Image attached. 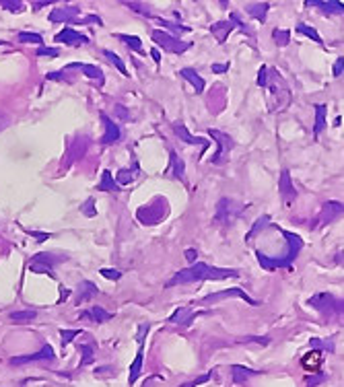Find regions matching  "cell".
<instances>
[{"label":"cell","instance_id":"9f6ffc18","mask_svg":"<svg viewBox=\"0 0 344 387\" xmlns=\"http://www.w3.org/2000/svg\"><path fill=\"white\" fill-rule=\"evenodd\" d=\"M266 72H268V68L260 66V72H258V84L260 87H266Z\"/></svg>","mask_w":344,"mask_h":387},{"label":"cell","instance_id":"7402d4cb","mask_svg":"<svg viewBox=\"0 0 344 387\" xmlns=\"http://www.w3.org/2000/svg\"><path fill=\"white\" fill-rule=\"evenodd\" d=\"M305 6H320L324 13H334V15H342L344 11V4L342 2H332V0H305Z\"/></svg>","mask_w":344,"mask_h":387},{"label":"cell","instance_id":"44dd1931","mask_svg":"<svg viewBox=\"0 0 344 387\" xmlns=\"http://www.w3.org/2000/svg\"><path fill=\"white\" fill-rule=\"evenodd\" d=\"M231 31H233V23H231V21H219V23L210 25V33L217 37L219 44H225Z\"/></svg>","mask_w":344,"mask_h":387},{"label":"cell","instance_id":"816d5d0a","mask_svg":"<svg viewBox=\"0 0 344 387\" xmlns=\"http://www.w3.org/2000/svg\"><path fill=\"white\" fill-rule=\"evenodd\" d=\"M210 379H212V373H206V375H200V377H196L194 381H190V383H184V385H179V387H196V385H202V383L210 381Z\"/></svg>","mask_w":344,"mask_h":387},{"label":"cell","instance_id":"83f0119b","mask_svg":"<svg viewBox=\"0 0 344 387\" xmlns=\"http://www.w3.org/2000/svg\"><path fill=\"white\" fill-rule=\"evenodd\" d=\"M31 260H35V262H39V264H46V266H50V268L54 270L56 264L66 262L68 257H66V255H56V253H35V255L31 257Z\"/></svg>","mask_w":344,"mask_h":387},{"label":"cell","instance_id":"6125c7cd","mask_svg":"<svg viewBox=\"0 0 344 387\" xmlns=\"http://www.w3.org/2000/svg\"><path fill=\"white\" fill-rule=\"evenodd\" d=\"M196 255H198V253H196V249H186V260L190 262V264L196 260Z\"/></svg>","mask_w":344,"mask_h":387},{"label":"cell","instance_id":"5bb4252c","mask_svg":"<svg viewBox=\"0 0 344 387\" xmlns=\"http://www.w3.org/2000/svg\"><path fill=\"white\" fill-rule=\"evenodd\" d=\"M56 41H60V44H66V46H83L87 44V35H83V33L74 31L72 27H64L60 33H56Z\"/></svg>","mask_w":344,"mask_h":387},{"label":"cell","instance_id":"74e56055","mask_svg":"<svg viewBox=\"0 0 344 387\" xmlns=\"http://www.w3.org/2000/svg\"><path fill=\"white\" fill-rule=\"evenodd\" d=\"M159 25L163 27H167L169 31H175V35H182V33H188L190 27H186V25H179V23H173V21H165V19H157Z\"/></svg>","mask_w":344,"mask_h":387},{"label":"cell","instance_id":"277c9868","mask_svg":"<svg viewBox=\"0 0 344 387\" xmlns=\"http://www.w3.org/2000/svg\"><path fill=\"white\" fill-rule=\"evenodd\" d=\"M245 206L241 202L233 200V198H221L217 202V214H214V220L221 222V225H231L235 222L239 217L243 214Z\"/></svg>","mask_w":344,"mask_h":387},{"label":"cell","instance_id":"11a10c76","mask_svg":"<svg viewBox=\"0 0 344 387\" xmlns=\"http://www.w3.org/2000/svg\"><path fill=\"white\" fill-rule=\"evenodd\" d=\"M114 114L120 119H130V114H128V109H124V105H114Z\"/></svg>","mask_w":344,"mask_h":387},{"label":"cell","instance_id":"ab89813d","mask_svg":"<svg viewBox=\"0 0 344 387\" xmlns=\"http://www.w3.org/2000/svg\"><path fill=\"white\" fill-rule=\"evenodd\" d=\"M268 222H270V217H268V214H264V217L258 219V220H256V225L252 227V231H249V233L245 235V241H249V239H252V237L258 233V231H262L264 227H268Z\"/></svg>","mask_w":344,"mask_h":387},{"label":"cell","instance_id":"9c48e42d","mask_svg":"<svg viewBox=\"0 0 344 387\" xmlns=\"http://www.w3.org/2000/svg\"><path fill=\"white\" fill-rule=\"evenodd\" d=\"M233 297H237V299H241V301H245L247 305H260L258 301H254L249 295H245L243 292V288H227V290H219V292H212V295H206L204 299H202V303L204 305H208V303H214V301H221V299H233Z\"/></svg>","mask_w":344,"mask_h":387},{"label":"cell","instance_id":"7dc6e473","mask_svg":"<svg viewBox=\"0 0 344 387\" xmlns=\"http://www.w3.org/2000/svg\"><path fill=\"white\" fill-rule=\"evenodd\" d=\"M126 6H128V8H132L134 13H140V15H144V17H151V8H149V4H140V2H126Z\"/></svg>","mask_w":344,"mask_h":387},{"label":"cell","instance_id":"1f68e13d","mask_svg":"<svg viewBox=\"0 0 344 387\" xmlns=\"http://www.w3.org/2000/svg\"><path fill=\"white\" fill-rule=\"evenodd\" d=\"M8 317H11L13 323H29V321H33L37 317V311H35V309H23V311L11 313Z\"/></svg>","mask_w":344,"mask_h":387},{"label":"cell","instance_id":"ac0fdd59","mask_svg":"<svg viewBox=\"0 0 344 387\" xmlns=\"http://www.w3.org/2000/svg\"><path fill=\"white\" fill-rule=\"evenodd\" d=\"M66 68H68V70H70V68H76V70L85 72V76H89V79H95L99 84H103V81H105V76H103V70H101L99 66L83 64V62H74V64H68Z\"/></svg>","mask_w":344,"mask_h":387},{"label":"cell","instance_id":"4dcf8cb0","mask_svg":"<svg viewBox=\"0 0 344 387\" xmlns=\"http://www.w3.org/2000/svg\"><path fill=\"white\" fill-rule=\"evenodd\" d=\"M171 171H173V175H175L177 179L186 182V165H184V159L179 157L175 151H171Z\"/></svg>","mask_w":344,"mask_h":387},{"label":"cell","instance_id":"836d02e7","mask_svg":"<svg viewBox=\"0 0 344 387\" xmlns=\"http://www.w3.org/2000/svg\"><path fill=\"white\" fill-rule=\"evenodd\" d=\"M17 41H21V44H37V46H41V44H44V37H41L39 33L21 31L19 35H17Z\"/></svg>","mask_w":344,"mask_h":387},{"label":"cell","instance_id":"603a6c76","mask_svg":"<svg viewBox=\"0 0 344 387\" xmlns=\"http://www.w3.org/2000/svg\"><path fill=\"white\" fill-rule=\"evenodd\" d=\"M268 11H270V4L268 2H252V4L245 6V13L249 17H254V19H258L260 23L266 21V15H268Z\"/></svg>","mask_w":344,"mask_h":387},{"label":"cell","instance_id":"f907efd6","mask_svg":"<svg viewBox=\"0 0 344 387\" xmlns=\"http://www.w3.org/2000/svg\"><path fill=\"white\" fill-rule=\"evenodd\" d=\"M229 21H231V23H233V27H239V29H241V31L245 33V35H249V33H252V31H249V29H247V25H245V23H243L241 19H239V17H237L235 13H231V17H229Z\"/></svg>","mask_w":344,"mask_h":387},{"label":"cell","instance_id":"ee69618b","mask_svg":"<svg viewBox=\"0 0 344 387\" xmlns=\"http://www.w3.org/2000/svg\"><path fill=\"white\" fill-rule=\"evenodd\" d=\"M0 6L6 8V11H11V13L23 11V2H19V0H0Z\"/></svg>","mask_w":344,"mask_h":387},{"label":"cell","instance_id":"52a82bcc","mask_svg":"<svg viewBox=\"0 0 344 387\" xmlns=\"http://www.w3.org/2000/svg\"><path fill=\"white\" fill-rule=\"evenodd\" d=\"M208 136L210 138H214V142H217V152H214V157L210 159V163H214V165H223V163L227 161L229 152L233 151L235 142L231 140V136L225 134V132H219V130H208Z\"/></svg>","mask_w":344,"mask_h":387},{"label":"cell","instance_id":"d6986e66","mask_svg":"<svg viewBox=\"0 0 344 387\" xmlns=\"http://www.w3.org/2000/svg\"><path fill=\"white\" fill-rule=\"evenodd\" d=\"M198 315H200V313H198V311H192L190 307H179L177 311L169 317V321H171V323H179V325H184V328H186V325H190Z\"/></svg>","mask_w":344,"mask_h":387},{"label":"cell","instance_id":"f546056e","mask_svg":"<svg viewBox=\"0 0 344 387\" xmlns=\"http://www.w3.org/2000/svg\"><path fill=\"white\" fill-rule=\"evenodd\" d=\"M315 124H313V134L320 136L324 126H326V114H328V109H326V105H322V103H315Z\"/></svg>","mask_w":344,"mask_h":387},{"label":"cell","instance_id":"be15d7a7","mask_svg":"<svg viewBox=\"0 0 344 387\" xmlns=\"http://www.w3.org/2000/svg\"><path fill=\"white\" fill-rule=\"evenodd\" d=\"M83 23H95V25H101V19L99 17H95V15H89V17H85V21Z\"/></svg>","mask_w":344,"mask_h":387},{"label":"cell","instance_id":"484cf974","mask_svg":"<svg viewBox=\"0 0 344 387\" xmlns=\"http://www.w3.org/2000/svg\"><path fill=\"white\" fill-rule=\"evenodd\" d=\"M138 175V163H132V169H120L118 175H116V184L118 185H128L134 182V177Z\"/></svg>","mask_w":344,"mask_h":387},{"label":"cell","instance_id":"cb8c5ba5","mask_svg":"<svg viewBox=\"0 0 344 387\" xmlns=\"http://www.w3.org/2000/svg\"><path fill=\"white\" fill-rule=\"evenodd\" d=\"M179 74H182L184 79L194 87V93H202V91H204L206 83H204L202 76H198V72H196V70H192V68H182V72H179Z\"/></svg>","mask_w":344,"mask_h":387},{"label":"cell","instance_id":"7a4b0ae2","mask_svg":"<svg viewBox=\"0 0 344 387\" xmlns=\"http://www.w3.org/2000/svg\"><path fill=\"white\" fill-rule=\"evenodd\" d=\"M282 237L287 239V253L280 255V257H270L266 255L264 252H256V257H258V264L262 266L264 270H278V268H291L293 262L297 260L299 252L303 249V239H301L297 233H291V231H285L280 229Z\"/></svg>","mask_w":344,"mask_h":387},{"label":"cell","instance_id":"e575fe53","mask_svg":"<svg viewBox=\"0 0 344 387\" xmlns=\"http://www.w3.org/2000/svg\"><path fill=\"white\" fill-rule=\"evenodd\" d=\"M297 33H301V35H307L309 39H313V41H317V44H322V37H320V33H317L313 27H309V25H305V23H297Z\"/></svg>","mask_w":344,"mask_h":387},{"label":"cell","instance_id":"6da1fadb","mask_svg":"<svg viewBox=\"0 0 344 387\" xmlns=\"http://www.w3.org/2000/svg\"><path fill=\"white\" fill-rule=\"evenodd\" d=\"M237 276L239 272L233 268H217V266L198 262L190 266V268L175 272L173 278H169L165 286L171 288L175 285H190V282H198V280H225V278H237Z\"/></svg>","mask_w":344,"mask_h":387},{"label":"cell","instance_id":"d4e9b609","mask_svg":"<svg viewBox=\"0 0 344 387\" xmlns=\"http://www.w3.org/2000/svg\"><path fill=\"white\" fill-rule=\"evenodd\" d=\"M142 360H144V344H140V346H138L136 358H134V363L130 367V385H134L136 381H138V377L142 373Z\"/></svg>","mask_w":344,"mask_h":387},{"label":"cell","instance_id":"bcb514c9","mask_svg":"<svg viewBox=\"0 0 344 387\" xmlns=\"http://www.w3.org/2000/svg\"><path fill=\"white\" fill-rule=\"evenodd\" d=\"M326 381V375L324 373H317V375H307L305 377V387H317L320 383Z\"/></svg>","mask_w":344,"mask_h":387},{"label":"cell","instance_id":"f6af8a7d","mask_svg":"<svg viewBox=\"0 0 344 387\" xmlns=\"http://www.w3.org/2000/svg\"><path fill=\"white\" fill-rule=\"evenodd\" d=\"M29 270L35 272V274H50V276H52V268H50V266L39 264V262H35V260L29 262Z\"/></svg>","mask_w":344,"mask_h":387},{"label":"cell","instance_id":"f35d334b","mask_svg":"<svg viewBox=\"0 0 344 387\" xmlns=\"http://www.w3.org/2000/svg\"><path fill=\"white\" fill-rule=\"evenodd\" d=\"M272 39L276 41V46L285 48L289 41H291V31H287V29H274L272 31Z\"/></svg>","mask_w":344,"mask_h":387},{"label":"cell","instance_id":"91938a15","mask_svg":"<svg viewBox=\"0 0 344 387\" xmlns=\"http://www.w3.org/2000/svg\"><path fill=\"white\" fill-rule=\"evenodd\" d=\"M54 2V0H35V2H33L31 6H33V11H39L41 6H48V4H52Z\"/></svg>","mask_w":344,"mask_h":387},{"label":"cell","instance_id":"d6a6232c","mask_svg":"<svg viewBox=\"0 0 344 387\" xmlns=\"http://www.w3.org/2000/svg\"><path fill=\"white\" fill-rule=\"evenodd\" d=\"M118 39H122L128 48L136 51V54H144V48H142V41H140V37H136V35H126V33H120V35H118Z\"/></svg>","mask_w":344,"mask_h":387},{"label":"cell","instance_id":"ffe728a7","mask_svg":"<svg viewBox=\"0 0 344 387\" xmlns=\"http://www.w3.org/2000/svg\"><path fill=\"white\" fill-rule=\"evenodd\" d=\"M262 371H254V369H247V367H243V365H233L231 367V375H233V381L235 383H247L252 377H258Z\"/></svg>","mask_w":344,"mask_h":387},{"label":"cell","instance_id":"2e32d148","mask_svg":"<svg viewBox=\"0 0 344 387\" xmlns=\"http://www.w3.org/2000/svg\"><path fill=\"white\" fill-rule=\"evenodd\" d=\"M101 119H103V126H105V134H103L101 138H99V142H101V144H116V142L120 140V136H122L118 124L111 122V119H109L105 114H101Z\"/></svg>","mask_w":344,"mask_h":387},{"label":"cell","instance_id":"681fc988","mask_svg":"<svg viewBox=\"0 0 344 387\" xmlns=\"http://www.w3.org/2000/svg\"><path fill=\"white\" fill-rule=\"evenodd\" d=\"M37 56H41V58H58L60 56V50L58 48H46V46H41L39 50H37Z\"/></svg>","mask_w":344,"mask_h":387},{"label":"cell","instance_id":"db71d44e","mask_svg":"<svg viewBox=\"0 0 344 387\" xmlns=\"http://www.w3.org/2000/svg\"><path fill=\"white\" fill-rule=\"evenodd\" d=\"M342 72H344V58L340 56L336 62H334V68H332V74L334 76H342Z\"/></svg>","mask_w":344,"mask_h":387},{"label":"cell","instance_id":"d590c367","mask_svg":"<svg viewBox=\"0 0 344 387\" xmlns=\"http://www.w3.org/2000/svg\"><path fill=\"white\" fill-rule=\"evenodd\" d=\"M81 352H83L81 367L93 365V360H95V348H93V346H89V344H83V346H81Z\"/></svg>","mask_w":344,"mask_h":387},{"label":"cell","instance_id":"f5cc1de1","mask_svg":"<svg viewBox=\"0 0 344 387\" xmlns=\"http://www.w3.org/2000/svg\"><path fill=\"white\" fill-rule=\"evenodd\" d=\"M241 342L243 344H262V346H268L270 344L268 338H258V336H245V338H241Z\"/></svg>","mask_w":344,"mask_h":387},{"label":"cell","instance_id":"ba28073f","mask_svg":"<svg viewBox=\"0 0 344 387\" xmlns=\"http://www.w3.org/2000/svg\"><path fill=\"white\" fill-rule=\"evenodd\" d=\"M342 212H344V204L342 202H336V200H330V202H326L324 206H322V212H320V217H317V227H326V225H332L336 219H340L342 217Z\"/></svg>","mask_w":344,"mask_h":387},{"label":"cell","instance_id":"8d00e7d4","mask_svg":"<svg viewBox=\"0 0 344 387\" xmlns=\"http://www.w3.org/2000/svg\"><path fill=\"white\" fill-rule=\"evenodd\" d=\"M103 56H105V58L109 60V62L114 64V66H116V68H118V70L122 72V74H128V70H126V64L122 62V58H120L118 54H114V51H109V50H103Z\"/></svg>","mask_w":344,"mask_h":387},{"label":"cell","instance_id":"9a60e30c","mask_svg":"<svg viewBox=\"0 0 344 387\" xmlns=\"http://www.w3.org/2000/svg\"><path fill=\"white\" fill-rule=\"evenodd\" d=\"M95 295H99V288H97L95 282L83 280V282H79V286H76L74 301H76V305H81V303H87V301H91Z\"/></svg>","mask_w":344,"mask_h":387},{"label":"cell","instance_id":"680465c9","mask_svg":"<svg viewBox=\"0 0 344 387\" xmlns=\"http://www.w3.org/2000/svg\"><path fill=\"white\" fill-rule=\"evenodd\" d=\"M8 124H11V118H8L6 114H2V111H0V132H2L4 128H8Z\"/></svg>","mask_w":344,"mask_h":387},{"label":"cell","instance_id":"4316f807","mask_svg":"<svg viewBox=\"0 0 344 387\" xmlns=\"http://www.w3.org/2000/svg\"><path fill=\"white\" fill-rule=\"evenodd\" d=\"M97 190H101V192H120V185L116 184V179H114V175H111L109 169H105L101 173V182L97 185Z\"/></svg>","mask_w":344,"mask_h":387},{"label":"cell","instance_id":"7bdbcfd3","mask_svg":"<svg viewBox=\"0 0 344 387\" xmlns=\"http://www.w3.org/2000/svg\"><path fill=\"white\" fill-rule=\"evenodd\" d=\"M81 330H60V338H62V344L66 346V344H70L76 336H81Z\"/></svg>","mask_w":344,"mask_h":387},{"label":"cell","instance_id":"4fadbf2b","mask_svg":"<svg viewBox=\"0 0 344 387\" xmlns=\"http://www.w3.org/2000/svg\"><path fill=\"white\" fill-rule=\"evenodd\" d=\"M87 149H89V138L87 136H79V138H74L72 140V144L68 146V152H66V163L64 165L66 167H70L74 161H79L81 157H85V152H87Z\"/></svg>","mask_w":344,"mask_h":387},{"label":"cell","instance_id":"3957f363","mask_svg":"<svg viewBox=\"0 0 344 387\" xmlns=\"http://www.w3.org/2000/svg\"><path fill=\"white\" fill-rule=\"evenodd\" d=\"M309 305L326 317H342V299H336L330 292H317L309 299Z\"/></svg>","mask_w":344,"mask_h":387},{"label":"cell","instance_id":"f1b7e54d","mask_svg":"<svg viewBox=\"0 0 344 387\" xmlns=\"http://www.w3.org/2000/svg\"><path fill=\"white\" fill-rule=\"evenodd\" d=\"M83 317H91V320L95 321V323H105V321H109V320H114V313L105 311L103 307H93L91 311H85Z\"/></svg>","mask_w":344,"mask_h":387},{"label":"cell","instance_id":"e7e4bbea","mask_svg":"<svg viewBox=\"0 0 344 387\" xmlns=\"http://www.w3.org/2000/svg\"><path fill=\"white\" fill-rule=\"evenodd\" d=\"M151 56L155 58V62H157V64L161 62V54H159V50H157V48H153V50H151Z\"/></svg>","mask_w":344,"mask_h":387},{"label":"cell","instance_id":"c3c4849f","mask_svg":"<svg viewBox=\"0 0 344 387\" xmlns=\"http://www.w3.org/2000/svg\"><path fill=\"white\" fill-rule=\"evenodd\" d=\"M99 272H101V276L107 278V280H120V278H122V272L116 270V268H101Z\"/></svg>","mask_w":344,"mask_h":387},{"label":"cell","instance_id":"30bf717a","mask_svg":"<svg viewBox=\"0 0 344 387\" xmlns=\"http://www.w3.org/2000/svg\"><path fill=\"white\" fill-rule=\"evenodd\" d=\"M56 354H54V348L46 344L41 350L33 352V354H25V356H13L11 358V365L13 367H19V365H27V363H37V360H54Z\"/></svg>","mask_w":344,"mask_h":387},{"label":"cell","instance_id":"8fae6325","mask_svg":"<svg viewBox=\"0 0 344 387\" xmlns=\"http://www.w3.org/2000/svg\"><path fill=\"white\" fill-rule=\"evenodd\" d=\"M171 130H173V134L177 136L179 140H184L186 144H198V146H202L200 157H204V152H206V149H208L210 140H206V138H200V136H194V134H190V132H188V128H186L184 124H179V122H175L173 126H171Z\"/></svg>","mask_w":344,"mask_h":387},{"label":"cell","instance_id":"6f0895ef","mask_svg":"<svg viewBox=\"0 0 344 387\" xmlns=\"http://www.w3.org/2000/svg\"><path fill=\"white\" fill-rule=\"evenodd\" d=\"M229 70V62H225V64H212V72L214 74H223V72H227Z\"/></svg>","mask_w":344,"mask_h":387},{"label":"cell","instance_id":"7c38bea8","mask_svg":"<svg viewBox=\"0 0 344 387\" xmlns=\"http://www.w3.org/2000/svg\"><path fill=\"white\" fill-rule=\"evenodd\" d=\"M79 15H81L79 6H60V8H52L48 19L52 23H74Z\"/></svg>","mask_w":344,"mask_h":387},{"label":"cell","instance_id":"94428289","mask_svg":"<svg viewBox=\"0 0 344 387\" xmlns=\"http://www.w3.org/2000/svg\"><path fill=\"white\" fill-rule=\"evenodd\" d=\"M29 235L37 237V241H46V239H50V233H35V231H29Z\"/></svg>","mask_w":344,"mask_h":387},{"label":"cell","instance_id":"8992f818","mask_svg":"<svg viewBox=\"0 0 344 387\" xmlns=\"http://www.w3.org/2000/svg\"><path fill=\"white\" fill-rule=\"evenodd\" d=\"M151 37H153V41H155V44H157L159 48L171 51V54H184V51L190 48V44H188V41H182V39H177V37L169 35V33H165V31H159V29L151 31Z\"/></svg>","mask_w":344,"mask_h":387},{"label":"cell","instance_id":"60d3db41","mask_svg":"<svg viewBox=\"0 0 344 387\" xmlns=\"http://www.w3.org/2000/svg\"><path fill=\"white\" fill-rule=\"evenodd\" d=\"M309 344H311V348H322L326 352H334V342L332 340H320V338H311L309 340Z\"/></svg>","mask_w":344,"mask_h":387},{"label":"cell","instance_id":"b9f144b4","mask_svg":"<svg viewBox=\"0 0 344 387\" xmlns=\"http://www.w3.org/2000/svg\"><path fill=\"white\" fill-rule=\"evenodd\" d=\"M81 212L85 214V217H89V219L95 217V214H97V210H95V200H93V198L85 200V204L81 206Z\"/></svg>","mask_w":344,"mask_h":387},{"label":"cell","instance_id":"e0dca14e","mask_svg":"<svg viewBox=\"0 0 344 387\" xmlns=\"http://www.w3.org/2000/svg\"><path fill=\"white\" fill-rule=\"evenodd\" d=\"M278 187H280V194H282V200L287 204H291L297 198V192H295V185L291 182V173L287 169L280 171V182H278Z\"/></svg>","mask_w":344,"mask_h":387},{"label":"cell","instance_id":"5b68a950","mask_svg":"<svg viewBox=\"0 0 344 387\" xmlns=\"http://www.w3.org/2000/svg\"><path fill=\"white\" fill-rule=\"evenodd\" d=\"M167 214V202L165 198H157L153 204L140 206L136 210V219H138L142 225H157V222Z\"/></svg>","mask_w":344,"mask_h":387}]
</instances>
